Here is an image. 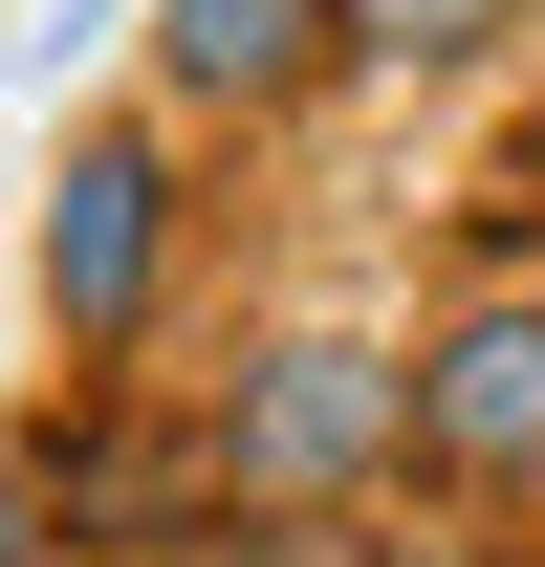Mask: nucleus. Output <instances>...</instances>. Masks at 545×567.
I'll return each instance as SVG.
<instances>
[{
  "mask_svg": "<svg viewBox=\"0 0 545 567\" xmlns=\"http://www.w3.org/2000/svg\"><path fill=\"white\" fill-rule=\"evenodd\" d=\"M371 458H414V371H371V350H263L218 415V481H263V502H349Z\"/></svg>",
  "mask_w": 545,
  "mask_h": 567,
  "instance_id": "nucleus-1",
  "label": "nucleus"
},
{
  "mask_svg": "<svg viewBox=\"0 0 545 567\" xmlns=\"http://www.w3.org/2000/svg\"><path fill=\"white\" fill-rule=\"evenodd\" d=\"M414 436L459 458V481H545V306H480L414 350Z\"/></svg>",
  "mask_w": 545,
  "mask_h": 567,
  "instance_id": "nucleus-2",
  "label": "nucleus"
},
{
  "mask_svg": "<svg viewBox=\"0 0 545 567\" xmlns=\"http://www.w3.org/2000/svg\"><path fill=\"white\" fill-rule=\"evenodd\" d=\"M44 306H66V350H132V306H153V153H88V175H66Z\"/></svg>",
  "mask_w": 545,
  "mask_h": 567,
  "instance_id": "nucleus-3",
  "label": "nucleus"
},
{
  "mask_svg": "<svg viewBox=\"0 0 545 567\" xmlns=\"http://www.w3.org/2000/svg\"><path fill=\"white\" fill-rule=\"evenodd\" d=\"M328 44H349V0H175V66L240 87V110H263V87H306Z\"/></svg>",
  "mask_w": 545,
  "mask_h": 567,
  "instance_id": "nucleus-4",
  "label": "nucleus"
},
{
  "mask_svg": "<svg viewBox=\"0 0 545 567\" xmlns=\"http://www.w3.org/2000/svg\"><path fill=\"white\" fill-rule=\"evenodd\" d=\"M480 22H524V0H349V44H393V66H436V44H480Z\"/></svg>",
  "mask_w": 545,
  "mask_h": 567,
  "instance_id": "nucleus-5",
  "label": "nucleus"
},
{
  "mask_svg": "<svg viewBox=\"0 0 545 567\" xmlns=\"http://www.w3.org/2000/svg\"><path fill=\"white\" fill-rule=\"evenodd\" d=\"M0 567H22V458H0Z\"/></svg>",
  "mask_w": 545,
  "mask_h": 567,
  "instance_id": "nucleus-6",
  "label": "nucleus"
}]
</instances>
